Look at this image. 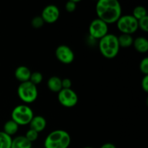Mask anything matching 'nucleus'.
<instances>
[{"instance_id":"1","label":"nucleus","mask_w":148,"mask_h":148,"mask_svg":"<svg viewBox=\"0 0 148 148\" xmlns=\"http://www.w3.org/2000/svg\"><path fill=\"white\" fill-rule=\"evenodd\" d=\"M98 18L107 25L116 23L122 15L121 4L117 0H99L95 6Z\"/></svg>"},{"instance_id":"2","label":"nucleus","mask_w":148,"mask_h":148,"mask_svg":"<svg viewBox=\"0 0 148 148\" xmlns=\"http://www.w3.org/2000/svg\"><path fill=\"white\" fill-rule=\"evenodd\" d=\"M98 49L101 54L106 59H111L115 58L120 50L117 36L113 33L106 35L99 40Z\"/></svg>"},{"instance_id":"3","label":"nucleus","mask_w":148,"mask_h":148,"mask_svg":"<svg viewBox=\"0 0 148 148\" xmlns=\"http://www.w3.org/2000/svg\"><path fill=\"white\" fill-rule=\"evenodd\" d=\"M71 137L65 130H56L46 136L44 148H68L70 145Z\"/></svg>"},{"instance_id":"4","label":"nucleus","mask_w":148,"mask_h":148,"mask_svg":"<svg viewBox=\"0 0 148 148\" xmlns=\"http://www.w3.org/2000/svg\"><path fill=\"white\" fill-rule=\"evenodd\" d=\"M34 114L32 108L25 104H20L15 106L11 114V119L19 126L29 124Z\"/></svg>"},{"instance_id":"5","label":"nucleus","mask_w":148,"mask_h":148,"mask_svg":"<svg viewBox=\"0 0 148 148\" xmlns=\"http://www.w3.org/2000/svg\"><path fill=\"white\" fill-rule=\"evenodd\" d=\"M17 95L25 103H33L38 95L37 86L30 81L21 82L17 88Z\"/></svg>"},{"instance_id":"6","label":"nucleus","mask_w":148,"mask_h":148,"mask_svg":"<svg viewBox=\"0 0 148 148\" xmlns=\"http://www.w3.org/2000/svg\"><path fill=\"white\" fill-rule=\"evenodd\" d=\"M116 27L121 33L132 35L138 30V21L132 14L121 15L117 20Z\"/></svg>"},{"instance_id":"7","label":"nucleus","mask_w":148,"mask_h":148,"mask_svg":"<svg viewBox=\"0 0 148 148\" xmlns=\"http://www.w3.org/2000/svg\"><path fill=\"white\" fill-rule=\"evenodd\" d=\"M88 31L91 38L100 40L108 33V25L99 18H95L90 24Z\"/></svg>"},{"instance_id":"8","label":"nucleus","mask_w":148,"mask_h":148,"mask_svg":"<svg viewBox=\"0 0 148 148\" xmlns=\"http://www.w3.org/2000/svg\"><path fill=\"white\" fill-rule=\"evenodd\" d=\"M59 103L66 108H72L77 104L78 95L75 90L70 89H62L58 92Z\"/></svg>"},{"instance_id":"9","label":"nucleus","mask_w":148,"mask_h":148,"mask_svg":"<svg viewBox=\"0 0 148 148\" xmlns=\"http://www.w3.org/2000/svg\"><path fill=\"white\" fill-rule=\"evenodd\" d=\"M58 60L64 64H69L75 59V53L72 49L66 45H59L55 51Z\"/></svg>"},{"instance_id":"10","label":"nucleus","mask_w":148,"mask_h":148,"mask_svg":"<svg viewBox=\"0 0 148 148\" xmlns=\"http://www.w3.org/2000/svg\"><path fill=\"white\" fill-rule=\"evenodd\" d=\"M60 16V11L58 7L55 4H49L46 6L42 10L40 17L43 20L44 23H56L59 18Z\"/></svg>"},{"instance_id":"11","label":"nucleus","mask_w":148,"mask_h":148,"mask_svg":"<svg viewBox=\"0 0 148 148\" xmlns=\"http://www.w3.org/2000/svg\"><path fill=\"white\" fill-rule=\"evenodd\" d=\"M46 124L47 123L46 119L42 116L37 115L33 117L28 125L30 126V129L40 133L46 129Z\"/></svg>"},{"instance_id":"12","label":"nucleus","mask_w":148,"mask_h":148,"mask_svg":"<svg viewBox=\"0 0 148 148\" xmlns=\"http://www.w3.org/2000/svg\"><path fill=\"white\" fill-rule=\"evenodd\" d=\"M30 75H31V72L30 69L23 65L17 67L14 71V77L20 83L29 81Z\"/></svg>"},{"instance_id":"13","label":"nucleus","mask_w":148,"mask_h":148,"mask_svg":"<svg viewBox=\"0 0 148 148\" xmlns=\"http://www.w3.org/2000/svg\"><path fill=\"white\" fill-rule=\"evenodd\" d=\"M133 46L139 53H145L148 51V40L146 38L140 36L133 40Z\"/></svg>"},{"instance_id":"14","label":"nucleus","mask_w":148,"mask_h":148,"mask_svg":"<svg viewBox=\"0 0 148 148\" xmlns=\"http://www.w3.org/2000/svg\"><path fill=\"white\" fill-rule=\"evenodd\" d=\"M47 87L53 92H59L62 89V79L57 76H52L47 81Z\"/></svg>"},{"instance_id":"15","label":"nucleus","mask_w":148,"mask_h":148,"mask_svg":"<svg viewBox=\"0 0 148 148\" xmlns=\"http://www.w3.org/2000/svg\"><path fill=\"white\" fill-rule=\"evenodd\" d=\"M11 148H32V143L25 136H17L12 139Z\"/></svg>"},{"instance_id":"16","label":"nucleus","mask_w":148,"mask_h":148,"mask_svg":"<svg viewBox=\"0 0 148 148\" xmlns=\"http://www.w3.org/2000/svg\"><path fill=\"white\" fill-rule=\"evenodd\" d=\"M19 129V125L17 123L14 122L13 120L10 119L6 121L3 127V132L8 134L9 136L12 137V135H14L17 132Z\"/></svg>"},{"instance_id":"17","label":"nucleus","mask_w":148,"mask_h":148,"mask_svg":"<svg viewBox=\"0 0 148 148\" xmlns=\"http://www.w3.org/2000/svg\"><path fill=\"white\" fill-rule=\"evenodd\" d=\"M118 39V43L120 48H129L133 44V40L134 38L132 36V35L124 34L121 33L119 36H117Z\"/></svg>"},{"instance_id":"18","label":"nucleus","mask_w":148,"mask_h":148,"mask_svg":"<svg viewBox=\"0 0 148 148\" xmlns=\"http://www.w3.org/2000/svg\"><path fill=\"white\" fill-rule=\"evenodd\" d=\"M12 138L3 131H0V148H11Z\"/></svg>"},{"instance_id":"19","label":"nucleus","mask_w":148,"mask_h":148,"mask_svg":"<svg viewBox=\"0 0 148 148\" xmlns=\"http://www.w3.org/2000/svg\"><path fill=\"white\" fill-rule=\"evenodd\" d=\"M132 15L136 19V20H139L142 19L143 17L147 16V10L145 7L143 6H137L134 8L132 12Z\"/></svg>"},{"instance_id":"20","label":"nucleus","mask_w":148,"mask_h":148,"mask_svg":"<svg viewBox=\"0 0 148 148\" xmlns=\"http://www.w3.org/2000/svg\"><path fill=\"white\" fill-rule=\"evenodd\" d=\"M43 79V76L42 75V73H40V72H31L29 81L37 86V85H39V84L41 83Z\"/></svg>"},{"instance_id":"21","label":"nucleus","mask_w":148,"mask_h":148,"mask_svg":"<svg viewBox=\"0 0 148 148\" xmlns=\"http://www.w3.org/2000/svg\"><path fill=\"white\" fill-rule=\"evenodd\" d=\"M25 137H26L28 141H30V143H33V142L36 141L38 138V136H39V133L36 132L35 130H31V129H29L27 132H26L25 134Z\"/></svg>"},{"instance_id":"22","label":"nucleus","mask_w":148,"mask_h":148,"mask_svg":"<svg viewBox=\"0 0 148 148\" xmlns=\"http://www.w3.org/2000/svg\"><path fill=\"white\" fill-rule=\"evenodd\" d=\"M44 23V21H43V20L42 19V17H40V15L36 16V17H33L31 20V25L36 29H38L40 28L41 27H43Z\"/></svg>"},{"instance_id":"23","label":"nucleus","mask_w":148,"mask_h":148,"mask_svg":"<svg viewBox=\"0 0 148 148\" xmlns=\"http://www.w3.org/2000/svg\"><path fill=\"white\" fill-rule=\"evenodd\" d=\"M138 21V28L141 29L143 31L147 32L148 31V16L143 17L140 20H137Z\"/></svg>"},{"instance_id":"24","label":"nucleus","mask_w":148,"mask_h":148,"mask_svg":"<svg viewBox=\"0 0 148 148\" xmlns=\"http://www.w3.org/2000/svg\"><path fill=\"white\" fill-rule=\"evenodd\" d=\"M79 1L77 0H70L68 1L65 4V10L68 12H73L77 8V3L79 2Z\"/></svg>"},{"instance_id":"25","label":"nucleus","mask_w":148,"mask_h":148,"mask_svg":"<svg viewBox=\"0 0 148 148\" xmlns=\"http://www.w3.org/2000/svg\"><path fill=\"white\" fill-rule=\"evenodd\" d=\"M140 72L145 75H148V57H145L140 63Z\"/></svg>"},{"instance_id":"26","label":"nucleus","mask_w":148,"mask_h":148,"mask_svg":"<svg viewBox=\"0 0 148 148\" xmlns=\"http://www.w3.org/2000/svg\"><path fill=\"white\" fill-rule=\"evenodd\" d=\"M72 80L69 78H64V79H62V89H70L72 88Z\"/></svg>"},{"instance_id":"27","label":"nucleus","mask_w":148,"mask_h":148,"mask_svg":"<svg viewBox=\"0 0 148 148\" xmlns=\"http://www.w3.org/2000/svg\"><path fill=\"white\" fill-rule=\"evenodd\" d=\"M141 86L143 90L145 92H148V75H145L143 77V79L141 82Z\"/></svg>"},{"instance_id":"28","label":"nucleus","mask_w":148,"mask_h":148,"mask_svg":"<svg viewBox=\"0 0 148 148\" xmlns=\"http://www.w3.org/2000/svg\"><path fill=\"white\" fill-rule=\"evenodd\" d=\"M100 148H116V147L115 145H114L113 143H105V144L102 145V146H101Z\"/></svg>"},{"instance_id":"29","label":"nucleus","mask_w":148,"mask_h":148,"mask_svg":"<svg viewBox=\"0 0 148 148\" xmlns=\"http://www.w3.org/2000/svg\"><path fill=\"white\" fill-rule=\"evenodd\" d=\"M83 148H95V147H85Z\"/></svg>"},{"instance_id":"30","label":"nucleus","mask_w":148,"mask_h":148,"mask_svg":"<svg viewBox=\"0 0 148 148\" xmlns=\"http://www.w3.org/2000/svg\"><path fill=\"white\" fill-rule=\"evenodd\" d=\"M32 148H33V147H32Z\"/></svg>"}]
</instances>
